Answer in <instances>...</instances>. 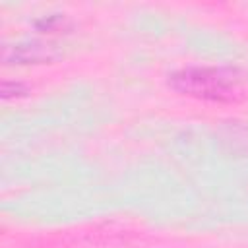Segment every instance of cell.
<instances>
[{"label": "cell", "mask_w": 248, "mask_h": 248, "mask_svg": "<svg viewBox=\"0 0 248 248\" xmlns=\"http://www.w3.org/2000/svg\"><path fill=\"white\" fill-rule=\"evenodd\" d=\"M169 85L188 97L211 103L248 99V72L229 66H186L169 76Z\"/></svg>", "instance_id": "1"}, {"label": "cell", "mask_w": 248, "mask_h": 248, "mask_svg": "<svg viewBox=\"0 0 248 248\" xmlns=\"http://www.w3.org/2000/svg\"><path fill=\"white\" fill-rule=\"evenodd\" d=\"M8 50H14V56L10 58H4L6 62H45V60H52L56 58V54L52 52V46L48 45H39V43H33V45H17L14 48L6 46Z\"/></svg>", "instance_id": "2"}, {"label": "cell", "mask_w": 248, "mask_h": 248, "mask_svg": "<svg viewBox=\"0 0 248 248\" xmlns=\"http://www.w3.org/2000/svg\"><path fill=\"white\" fill-rule=\"evenodd\" d=\"M8 87H10V85L4 81V83H2V97H4V99H8V97H10V91H8ZM14 91H16L17 95H23V93H25V87H23L21 83H14Z\"/></svg>", "instance_id": "3"}]
</instances>
